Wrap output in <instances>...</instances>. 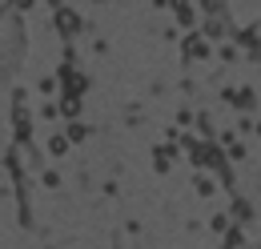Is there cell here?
I'll list each match as a JSON object with an SVG mask.
<instances>
[{"label": "cell", "instance_id": "3", "mask_svg": "<svg viewBox=\"0 0 261 249\" xmlns=\"http://www.w3.org/2000/svg\"><path fill=\"white\" fill-rule=\"evenodd\" d=\"M57 24H61V32H72V29H76V12L61 8V12H57Z\"/></svg>", "mask_w": 261, "mask_h": 249}, {"label": "cell", "instance_id": "1", "mask_svg": "<svg viewBox=\"0 0 261 249\" xmlns=\"http://www.w3.org/2000/svg\"><path fill=\"white\" fill-rule=\"evenodd\" d=\"M33 161H36V153H33V145H29V137L12 145V165H16V169H29Z\"/></svg>", "mask_w": 261, "mask_h": 249}, {"label": "cell", "instance_id": "2", "mask_svg": "<svg viewBox=\"0 0 261 249\" xmlns=\"http://www.w3.org/2000/svg\"><path fill=\"white\" fill-rule=\"evenodd\" d=\"M185 53H189V61H197V57H205V53H209V44H205V36H201V32H193V36L185 40Z\"/></svg>", "mask_w": 261, "mask_h": 249}]
</instances>
